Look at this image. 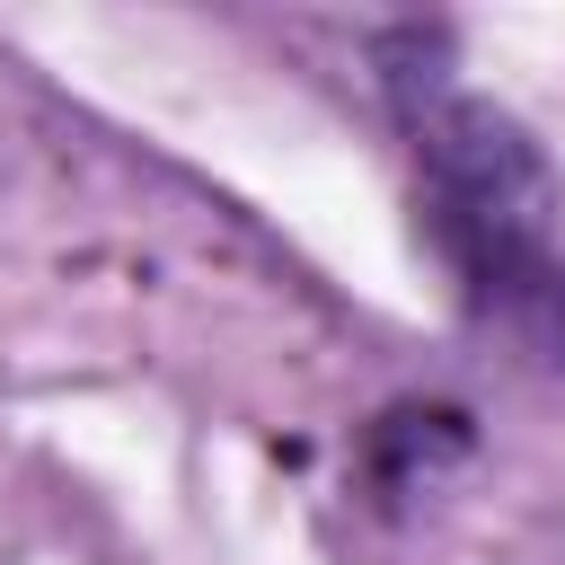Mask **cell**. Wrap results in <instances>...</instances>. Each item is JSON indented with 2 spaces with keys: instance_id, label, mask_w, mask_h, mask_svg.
<instances>
[{
  "instance_id": "obj_1",
  "label": "cell",
  "mask_w": 565,
  "mask_h": 565,
  "mask_svg": "<svg viewBox=\"0 0 565 565\" xmlns=\"http://www.w3.org/2000/svg\"><path fill=\"white\" fill-rule=\"evenodd\" d=\"M380 97L415 159V212L459 300L521 353L565 371V194L539 141L459 79L441 26H388L371 44Z\"/></svg>"
}]
</instances>
